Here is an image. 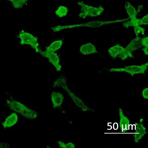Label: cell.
<instances>
[{"mask_svg":"<svg viewBox=\"0 0 148 148\" xmlns=\"http://www.w3.org/2000/svg\"><path fill=\"white\" fill-rule=\"evenodd\" d=\"M143 51H144L145 55H148V47H145L143 49Z\"/></svg>","mask_w":148,"mask_h":148,"instance_id":"cell-25","label":"cell"},{"mask_svg":"<svg viewBox=\"0 0 148 148\" xmlns=\"http://www.w3.org/2000/svg\"><path fill=\"white\" fill-rule=\"evenodd\" d=\"M128 19V18H127L123 19H118L109 21H93L84 24L70 25L69 27L70 28H71L77 27H87L91 28H98L103 25L123 22Z\"/></svg>","mask_w":148,"mask_h":148,"instance_id":"cell-5","label":"cell"},{"mask_svg":"<svg viewBox=\"0 0 148 148\" xmlns=\"http://www.w3.org/2000/svg\"><path fill=\"white\" fill-rule=\"evenodd\" d=\"M78 4L80 6L81 9L79 16L83 18H85L87 16L94 17L99 16L104 10L101 6L94 7L85 4L82 1L78 2Z\"/></svg>","mask_w":148,"mask_h":148,"instance_id":"cell-3","label":"cell"},{"mask_svg":"<svg viewBox=\"0 0 148 148\" xmlns=\"http://www.w3.org/2000/svg\"><path fill=\"white\" fill-rule=\"evenodd\" d=\"M135 127V131L134 136V141L136 143L141 139L146 134V128L141 123H137Z\"/></svg>","mask_w":148,"mask_h":148,"instance_id":"cell-8","label":"cell"},{"mask_svg":"<svg viewBox=\"0 0 148 148\" xmlns=\"http://www.w3.org/2000/svg\"><path fill=\"white\" fill-rule=\"evenodd\" d=\"M60 146L63 148H74V145L71 143H69L65 144L64 143L60 141L58 142Z\"/></svg>","mask_w":148,"mask_h":148,"instance_id":"cell-22","label":"cell"},{"mask_svg":"<svg viewBox=\"0 0 148 148\" xmlns=\"http://www.w3.org/2000/svg\"><path fill=\"white\" fill-rule=\"evenodd\" d=\"M7 106L9 108L26 118L33 119L38 116L36 111L17 100L9 99L7 100Z\"/></svg>","mask_w":148,"mask_h":148,"instance_id":"cell-1","label":"cell"},{"mask_svg":"<svg viewBox=\"0 0 148 148\" xmlns=\"http://www.w3.org/2000/svg\"><path fill=\"white\" fill-rule=\"evenodd\" d=\"M119 57L122 60H125L128 58H134V57L132 53L127 52L125 50L122 52L119 55Z\"/></svg>","mask_w":148,"mask_h":148,"instance_id":"cell-20","label":"cell"},{"mask_svg":"<svg viewBox=\"0 0 148 148\" xmlns=\"http://www.w3.org/2000/svg\"><path fill=\"white\" fill-rule=\"evenodd\" d=\"M62 43V40L55 41L47 47L46 51L49 52H54L61 47Z\"/></svg>","mask_w":148,"mask_h":148,"instance_id":"cell-16","label":"cell"},{"mask_svg":"<svg viewBox=\"0 0 148 148\" xmlns=\"http://www.w3.org/2000/svg\"><path fill=\"white\" fill-rule=\"evenodd\" d=\"M142 46L145 47H148V37L142 38L141 40Z\"/></svg>","mask_w":148,"mask_h":148,"instance_id":"cell-23","label":"cell"},{"mask_svg":"<svg viewBox=\"0 0 148 148\" xmlns=\"http://www.w3.org/2000/svg\"><path fill=\"white\" fill-rule=\"evenodd\" d=\"M18 116L16 113H13L8 116L2 123L5 128L11 127L16 124L18 121Z\"/></svg>","mask_w":148,"mask_h":148,"instance_id":"cell-11","label":"cell"},{"mask_svg":"<svg viewBox=\"0 0 148 148\" xmlns=\"http://www.w3.org/2000/svg\"><path fill=\"white\" fill-rule=\"evenodd\" d=\"M18 36L20 39L21 45H29L35 50L36 53H40L41 51V50L38 48L39 44L37 42L38 38L37 37L23 30L19 32Z\"/></svg>","mask_w":148,"mask_h":148,"instance_id":"cell-4","label":"cell"},{"mask_svg":"<svg viewBox=\"0 0 148 148\" xmlns=\"http://www.w3.org/2000/svg\"><path fill=\"white\" fill-rule=\"evenodd\" d=\"M148 88H145L143 90L142 92V95L143 97L145 99H147L148 98Z\"/></svg>","mask_w":148,"mask_h":148,"instance_id":"cell-24","label":"cell"},{"mask_svg":"<svg viewBox=\"0 0 148 148\" xmlns=\"http://www.w3.org/2000/svg\"><path fill=\"white\" fill-rule=\"evenodd\" d=\"M142 38H141L136 36L125 48V50L127 52L132 53L141 48L142 46L141 43Z\"/></svg>","mask_w":148,"mask_h":148,"instance_id":"cell-7","label":"cell"},{"mask_svg":"<svg viewBox=\"0 0 148 148\" xmlns=\"http://www.w3.org/2000/svg\"><path fill=\"white\" fill-rule=\"evenodd\" d=\"M10 1L13 6L16 8H22L27 2L28 0H7Z\"/></svg>","mask_w":148,"mask_h":148,"instance_id":"cell-18","label":"cell"},{"mask_svg":"<svg viewBox=\"0 0 148 148\" xmlns=\"http://www.w3.org/2000/svg\"><path fill=\"white\" fill-rule=\"evenodd\" d=\"M148 16L147 14L141 18L137 19L134 21L132 24V26L135 25H148Z\"/></svg>","mask_w":148,"mask_h":148,"instance_id":"cell-19","label":"cell"},{"mask_svg":"<svg viewBox=\"0 0 148 148\" xmlns=\"http://www.w3.org/2000/svg\"><path fill=\"white\" fill-rule=\"evenodd\" d=\"M63 88L65 90L69 95L71 97L73 101L78 107L84 111H86L89 109L86 106L82 101L79 98L76 97L75 95L71 92L66 86H62Z\"/></svg>","mask_w":148,"mask_h":148,"instance_id":"cell-10","label":"cell"},{"mask_svg":"<svg viewBox=\"0 0 148 148\" xmlns=\"http://www.w3.org/2000/svg\"><path fill=\"white\" fill-rule=\"evenodd\" d=\"M135 33L136 36H138V35L141 33L142 34L144 35L145 32V29L139 25H135L133 26Z\"/></svg>","mask_w":148,"mask_h":148,"instance_id":"cell-21","label":"cell"},{"mask_svg":"<svg viewBox=\"0 0 148 148\" xmlns=\"http://www.w3.org/2000/svg\"><path fill=\"white\" fill-rule=\"evenodd\" d=\"M144 120V119L143 118H141L140 120V122L141 123H142Z\"/></svg>","mask_w":148,"mask_h":148,"instance_id":"cell-26","label":"cell"},{"mask_svg":"<svg viewBox=\"0 0 148 148\" xmlns=\"http://www.w3.org/2000/svg\"><path fill=\"white\" fill-rule=\"evenodd\" d=\"M51 100L53 107L55 108L60 106L62 104L64 99V96L61 93L52 92L51 94Z\"/></svg>","mask_w":148,"mask_h":148,"instance_id":"cell-12","label":"cell"},{"mask_svg":"<svg viewBox=\"0 0 148 148\" xmlns=\"http://www.w3.org/2000/svg\"><path fill=\"white\" fill-rule=\"evenodd\" d=\"M125 48L117 44L109 48L108 53L110 56L115 59L124 50Z\"/></svg>","mask_w":148,"mask_h":148,"instance_id":"cell-13","label":"cell"},{"mask_svg":"<svg viewBox=\"0 0 148 148\" xmlns=\"http://www.w3.org/2000/svg\"><path fill=\"white\" fill-rule=\"evenodd\" d=\"M68 12L67 7L64 6H60L55 11L56 14L58 16L62 17L66 15Z\"/></svg>","mask_w":148,"mask_h":148,"instance_id":"cell-17","label":"cell"},{"mask_svg":"<svg viewBox=\"0 0 148 148\" xmlns=\"http://www.w3.org/2000/svg\"><path fill=\"white\" fill-rule=\"evenodd\" d=\"M125 7L131 20L134 21L137 18L136 12L134 8L128 2H126L125 4Z\"/></svg>","mask_w":148,"mask_h":148,"instance_id":"cell-15","label":"cell"},{"mask_svg":"<svg viewBox=\"0 0 148 148\" xmlns=\"http://www.w3.org/2000/svg\"><path fill=\"white\" fill-rule=\"evenodd\" d=\"M119 115L120 118L119 125L122 127L123 130H127L130 126V121L123 114L122 110L120 108L119 110Z\"/></svg>","mask_w":148,"mask_h":148,"instance_id":"cell-14","label":"cell"},{"mask_svg":"<svg viewBox=\"0 0 148 148\" xmlns=\"http://www.w3.org/2000/svg\"><path fill=\"white\" fill-rule=\"evenodd\" d=\"M79 51L84 55L98 53L95 47L90 42L82 45L80 47Z\"/></svg>","mask_w":148,"mask_h":148,"instance_id":"cell-9","label":"cell"},{"mask_svg":"<svg viewBox=\"0 0 148 148\" xmlns=\"http://www.w3.org/2000/svg\"><path fill=\"white\" fill-rule=\"evenodd\" d=\"M39 53L43 57L48 58L49 62L53 65L57 71H61L62 66L59 64L60 59L56 53L54 52L43 51L42 50Z\"/></svg>","mask_w":148,"mask_h":148,"instance_id":"cell-6","label":"cell"},{"mask_svg":"<svg viewBox=\"0 0 148 148\" xmlns=\"http://www.w3.org/2000/svg\"><path fill=\"white\" fill-rule=\"evenodd\" d=\"M148 62L141 65H133L126 66L123 68H112L108 70L109 72H124L127 73L132 76L138 74H144L146 71Z\"/></svg>","mask_w":148,"mask_h":148,"instance_id":"cell-2","label":"cell"}]
</instances>
